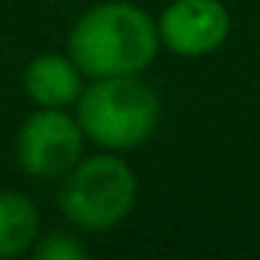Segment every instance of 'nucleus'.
<instances>
[{
  "label": "nucleus",
  "mask_w": 260,
  "mask_h": 260,
  "mask_svg": "<svg viewBox=\"0 0 260 260\" xmlns=\"http://www.w3.org/2000/svg\"><path fill=\"white\" fill-rule=\"evenodd\" d=\"M233 19L223 0H172L156 19L159 46L181 58L217 52L230 37Z\"/></svg>",
  "instance_id": "5"
},
{
  "label": "nucleus",
  "mask_w": 260,
  "mask_h": 260,
  "mask_svg": "<svg viewBox=\"0 0 260 260\" xmlns=\"http://www.w3.org/2000/svg\"><path fill=\"white\" fill-rule=\"evenodd\" d=\"M86 135L68 107H37L16 132V166L34 181H58L83 159Z\"/></svg>",
  "instance_id": "4"
},
{
  "label": "nucleus",
  "mask_w": 260,
  "mask_h": 260,
  "mask_svg": "<svg viewBox=\"0 0 260 260\" xmlns=\"http://www.w3.org/2000/svg\"><path fill=\"white\" fill-rule=\"evenodd\" d=\"M31 254L37 260H86L89 248L74 233L55 230V233H40L34 248H31Z\"/></svg>",
  "instance_id": "8"
},
{
  "label": "nucleus",
  "mask_w": 260,
  "mask_h": 260,
  "mask_svg": "<svg viewBox=\"0 0 260 260\" xmlns=\"http://www.w3.org/2000/svg\"><path fill=\"white\" fill-rule=\"evenodd\" d=\"M86 74L74 64V58L68 52H40L25 64L22 74V86L25 95L37 104V107H74Z\"/></svg>",
  "instance_id": "6"
},
{
  "label": "nucleus",
  "mask_w": 260,
  "mask_h": 260,
  "mask_svg": "<svg viewBox=\"0 0 260 260\" xmlns=\"http://www.w3.org/2000/svg\"><path fill=\"white\" fill-rule=\"evenodd\" d=\"M74 116L86 141L101 150L125 153L147 144L162 119V101L156 89L141 77H98L83 86Z\"/></svg>",
  "instance_id": "2"
},
{
  "label": "nucleus",
  "mask_w": 260,
  "mask_h": 260,
  "mask_svg": "<svg viewBox=\"0 0 260 260\" xmlns=\"http://www.w3.org/2000/svg\"><path fill=\"white\" fill-rule=\"evenodd\" d=\"M40 236V208L22 190H0V260L31 254Z\"/></svg>",
  "instance_id": "7"
},
{
  "label": "nucleus",
  "mask_w": 260,
  "mask_h": 260,
  "mask_svg": "<svg viewBox=\"0 0 260 260\" xmlns=\"http://www.w3.org/2000/svg\"><path fill=\"white\" fill-rule=\"evenodd\" d=\"M138 175L113 150L83 156L58 178V208L80 233H104L119 226L135 208Z\"/></svg>",
  "instance_id": "3"
},
{
  "label": "nucleus",
  "mask_w": 260,
  "mask_h": 260,
  "mask_svg": "<svg viewBox=\"0 0 260 260\" xmlns=\"http://www.w3.org/2000/svg\"><path fill=\"white\" fill-rule=\"evenodd\" d=\"M156 19L132 0H101L71 28L64 52L89 77L144 74L159 52Z\"/></svg>",
  "instance_id": "1"
}]
</instances>
